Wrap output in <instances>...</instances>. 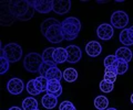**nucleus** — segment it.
<instances>
[{"mask_svg":"<svg viewBox=\"0 0 133 110\" xmlns=\"http://www.w3.org/2000/svg\"><path fill=\"white\" fill-rule=\"evenodd\" d=\"M129 24V15L124 11H115L111 15V26L116 29H123Z\"/></svg>","mask_w":133,"mask_h":110,"instance_id":"6","label":"nucleus"},{"mask_svg":"<svg viewBox=\"0 0 133 110\" xmlns=\"http://www.w3.org/2000/svg\"><path fill=\"white\" fill-rule=\"evenodd\" d=\"M116 76H118V73L114 68L112 67H108L105 68V72H104V80L107 81H110V83H114L116 80Z\"/></svg>","mask_w":133,"mask_h":110,"instance_id":"24","label":"nucleus"},{"mask_svg":"<svg viewBox=\"0 0 133 110\" xmlns=\"http://www.w3.org/2000/svg\"><path fill=\"white\" fill-rule=\"evenodd\" d=\"M45 39L51 43H60L64 40L63 33H62V28H61V22L53 24L52 27H50L45 32Z\"/></svg>","mask_w":133,"mask_h":110,"instance_id":"5","label":"nucleus"},{"mask_svg":"<svg viewBox=\"0 0 133 110\" xmlns=\"http://www.w3.org/2000/svg\"><path fill=\"white\" fill-rule=\"evenodd\" d=\"M57 66V63H47V62H43L42 65H41L40 67V71H39V74L40 76H43L45 77V75H47L48 71L50 70L51 67H56Z\"/></svg>","mask_w":133,"mask_h":110,"instance_id":"28","label":"nucleus"},{"mask_svg":"<svg viewBox=\"0 0 133 110\" xmlns=\"http://www.w3.org/2000/svg\"><path fill=\"white\" fill-rule=\"evenodd\" d=\"M55 47H48L45 48L42 53V60L43 62L47 63H56L55 60H53V53H55Z\"/></svg>","mask_w":133,"mask_h":110,"instance_id":"25","label":"nucleus"},{"mask_svg":"<svg viewBox=\"0 0 133 110\" xmlns=\"http://www.w3.org/2000/svg\"><path fill=\"white\" fill-rule=\"evenodd\" d=\"M59 110H77V108L74 107V105L71 103V101H62L59 106Z\"/></svg>","mask_w":133,"mask_h":110,"instance_id":"31","label":"nucleus"},{"mask_svg":"<svg viewBox=\"0 0 133 110\" xmlns=\"http://www.w3.org/2000/svg\"><path fill=\"white\" fill-rule=\"evenodd\" d=\"M109 106V100L105 96H98L94 99V107L98 110H107Z\"/></svg>","mask_w":133,"mask_h":110,"instance_id":"23","label":"nucleus"},{"mask_svg":"<svg viewBox=\"0 0 133 110\" xmlns=\"http://www.w3.org/2000/svg\"><path fill=\"white\" fill-rule=\"evenodd\" d=\"M61 28L64 40L72 41L79 35V32L81 30V22L76 17H69L61 22Z\"/></svg>","mask_w":133,"mask_h":110,"instance_id":"2","label":"nucleus"},{"mask_svg":"<svg viewBox=\"0 0 133 110\" xmlns=\"http://www.w3.org/2000/svg\"><path fill=\"white\" fill-rule=\"evenodd\" d=\"M24 85L20 78H11L7 84V89L11 95H20L23 91Z\"/></svg>","mask_w":133,"mask_h":110,"instance_id":"8","label":"nucleus"},{"mask_svg":"<svg viewBox=\"0 0 133 110\" xmlns=\"http://www.w3.org/2000/svg\"><path fill=\"white\" fill-rule=\"evenodd\" d=\"M130 99H131V103L133 104V94H132V95H131V98H130Z\"/></svg>","mask_w":133,"mask_h":110,"instance_id":"34","label":"nucleus"},{"mask_svg":"<svg viewBox=\"0 0 133 110\" xmlns=\"http://www.w3.org/2000/svg\"><path fill=\"white\" fill-rule=\"evenodd\" d=\"M22 47L17 43H9L1 48V55L9 61L10 63L18 62L22 57Z\"/></svg>","mask_w":133,"mask_h":110,"instance_id":"3","label":"nucleus"},{"mask_svg":"<svg viewBox=\"0 0 133 110\" xmlns=\"http://www.w3.org/2000/svg\"><path fill=\"white\" fill-rule=\"evenodd\" d=\"M27 91L29 95H32V96H36V95H39V91L37 90L36 88V85H35V79H31L28 81L27 84Z\"/></svg>","mask_w":133,"mask_h":110,"instance_id":"29","label":"nucleus"},{"mask_svg":"<svg viewBox=\"0 0 133 110\" xmlns=\"http://www.w3.org/2000/svg\"><path fill=\"white\" fill-rule=\"evenodd\" d=\"M48 83L49 80L45 78L43 76H39L35 78V85H36V88L39 92H43V91H47V88H48Z\"/></svg>","mask_w":133,"mask_h":110,"instance_id":"21","label":"nucleus"},{"mask_svg":"<svg viewBox=\"0 0 133 110\" xmlns=\"http://www.w3.org/2000/svg\"><path fill=\"white\" fill-rule=\"evenodd\" d=\"M22 109L23 110H37L38 109V101L33 97H27L22 101Z\"/></svg>","mask_w":133,"mask_h":110,"instance_id":"22","label":"nucleus"},{"mask_svg":"<svg viewBox=\"0 0 133 110\" xmlns=\"http://www.w3.org/2000/svg\"><path fill=\"white\" fill-rule=\"evenodd\" d=\"M115 56L118 60H122L124 62H130L131 58H132V52L129 47H120L116 50L115 52Z\"/></svg>","mask_w":133,"mask_h":110,"instance_id":"17","label":"nucleus"},{"mask_svg":"<svg viewBox=\"0 0 133 110\" xmlns=\"http://www.w3.org/2000/svg\"><path fill=\"white\" fill-rule=\"evenodd\" d=\"M107 110H118V109H115V108H108Z\"/></svg>","mask_w":133,"mask_h":110,"instance_id":"35","label":"nucleus"},{"mask_svg":"<svg viewBox=\"0 0 133 110\" xmlns=\"http://www.w3.org/2000/svg\"><path fill=\"white\" fill-rule=\"evenodd\" d=\"M9 61H8L5 56L1 55L0 57V74H5V73L9 70Z\"/></svg>","mask_w":133,"mask_h":110,"instance_id":"30","label":"nucleus"},{"mask_svg":"<svg viewBox=\"0 0 133 110\" xmlns=\"http://www.w3.org/2000/svg\"><path fill=\"white\" fill-rule=\"evenodd\" d=\"M43 63L42 55L38 53H29L23 60V67L30 73H39L40 67Z\"/></svg>","mask_w":133,"mask_h":110,"instance_id":"4","label":"nucleus"},{"mask_svg":"<svg viewBox=\"0 0 133 110\" xmlns=\"http://www.w3.org/2000/svg\"><path fill=\"white\" fill-rule=\"evenodd\" d=\"M32 5L36 11L40 13H49L50 11L53 10V1H50V0H33Z\"/></svg>","mask_w":133,"mask_h":110,"instance_id":"9","label":"nucleus"},{"mask_svg":"<svg viewBox=\"0 0 133 110\" xmlns=\"http://www.w3.org/2000/svg\"><path fill=\"white\" fill-rule=\"evenodd\" d=\"M57 23H59V21H58V20H56L55 18H49V19H47V20H44V21L41 23V27H40L41 33L44 35L45 32H47V30L49 29V28L52 27L53 24H57Z\"/></svg>","mask_w":133,"mask_h":110,"instance_id":"26","label":"nucleus"},{"mask_svg":"<svg viewBox=\"0 0 133 110\" xmlns=\"http://www.w3.org/2000/svg\"><path fill=\"white\" fill-rule=\"evenodd\" d=\"M37 110H40V109H37Z\"/></svg>","mask_w":133,"mask_h":110,"instance_id":"37","label":"nucleus"},{"mask_svg":"<svg viewBox=\"0 0 133 110\" xmlns=\"http://www.w3.org/2000/svg\"><path fill=\"white\" fill-rule=\"evenodd\" d=\"M71 1L70 0H56L53 1V11L57 14H65L70 11Z\"/></svg>","mask_w":133,"mask_h":110,"instance_id":"10","label":"nucleus"},{"mask_svg":"<svg viewBox=\"0 0 133 110\" xmlns=\"http://www.w3.org/2000/svg\"><path fill=\"white\" fill-rule=\"evenodd\" d=\"M9 110H22V109L19 108V107H16V106H15V107H11Z\"/></svg>","mask_w":133,"mask_h":110,"instance_id":"33","label":"nucleus"},{"mask_svg":"<svg viewBox=\"0 0 133 110\" xmlns=\"http://www.w3.org/2000/svg\"><path fill=\"white\" fill-rule=\"evenodd\" d=\"M78 78V72L73 67H66L63 72V79L68 83H73Z\"/></svg>","mask_w":133,"mask_h":110,"instance_id":"19","label":"nucleus"},{"mask_svg":"<svg viewBox=\"0 0 133 110\" xmlns=\"http://www.w3.org/2000/svg\"><path fill=\"white\" fill-rule=\"evenodd\" d=\"M119 39H120V42L123 45H125V46L133 45V30L131 28L122 30V32L120 33Z\"/></svg>","mask_w":133,"mask_h":110,"instance_id":"13","label":"nucleus"},{"mask_svg":"<svg viewBox=\"0 0 133 110\" xmlns=\"http://www.w3.org/2000/svg\"><path fill=\"white\" fill-rule=\"evenodd\" d=\"M53 60L57 64H62L68 61V53L64 47H57L53 53Z\"/></svg>","mask_w":133,"mask_h":110,"instance_id":"15","label":"nucleus"},{"mask_svg":"<svg viewBox=\"0 0 133 110\" xmlns=\"http://www.w3.org/2000/svg\"><path fill=\"white\" fill-rule=\"evenodd\" d=\"M113 34H114V30H113V27H112L111 24L102 23V24H100V26L98 27V29H97L98 38L103 40V41L111 40Z\"/></svg>","mask_w":133,"mask_h":110,"instance_id":"7","label":"nucleus"},{"mask_svg":"<svg viewBox=\"0 0 133 110\" xmlns=\"http://www.w3.org/2000/svg\"><path fill=\"white\" fill-rule=\"evenodd\" d=\"M45 78L48 80H61L63 78V73L60 71V68L56 67H51L50 70L48 71L47 75H45Z\"/></svg>","mask_w":133,"mask_h":110,"instance_id":"18","label":"nucleus"},{"mask_svg":"<svg viewBox=\"0 0 133 110\" xmlns=\"http://www.w3.org/2000/svg\"><path fill=\"white\" fill-rule=\"evenodd\" d=\"M85 52L89 56H91V57H97V56H99L101 54L102 45L99 42H97V41H91V42H89L87 44Z\"/></svg>","mask_w":133,"mask_h":110,"instance_id":"12","label":"nucleus"},{"mask_svg":"<svg viewBox=\"0 0 133 110\" xmlns=\"http://www.w3.org/2000/svg\"><path fill=\"white\" fill-rule=\"evenodd\" d=\"M41 104H42V106L45 109H53V108H56L58 105V98L53 95L47 94V95H44L42 97Z\"/></svg>","mask_w":133,"mask_h":110,"instance_id":"16","label":"nucleus"},{"mask_svg":"<svg viewBox=\"0 0 133 110\" xmlns=\"http://www.w3.org/2000/svg\"><path fill=\"white\" fill-rule=\"evenodd\" d=\"M116 60H118V58H116L115 55H108L107 57L104 58V67H105V68L111 67L112 65L115 63Z\"/></svg>","mask_w":133,"mask_h":110,"instance_id":"32","label":"nucleus"},{"mask_svg":"<svg viewBox=\"0 0 133 110\" xmlns=\"http://www.w3.org/2000/svg\"><path fill=\"white\" fill-rule=\"evenodd\" d=\"M113 83H110V81H107L103 79L101 83H100V89H101L102 92H105V94H109L113 90Z\"/></svg>","mask_w":133,"mask_h":110,"instance_id":"27","label":"nucleus"},{"mask_svg":"<svg viewBox=\"0 0 133 110\" xmlns=\"http://www.w3.org/2000/svg\"><path fill=\"white\" fill-rule=\"evenodd\" d=\"M5 3L15 19L27 21V20L31 19L35 14L36 9L32 5V1L22 0V1H9Z\"/></svg>","mask_w":133,"mask_h":110,"instance_id":"1","label":"nucleus"},{"mask_svg":"<svg viewBox=\"0 0 133 110\" xmlns=\"http://www.w3.org/2000/svg\"><path fill=\"white\" fill-rule=\"evenodd\" d=\"M47 94L53 95L55 97H59L62 94V86L59 80H49L48 83V88H47Z\"/></svg>","mask_w":133,"mask_h":110,"instance_id":"14","label":"nucleus"},{"mask_svg":"<svg viewBox=\"0 0 133 110\" xmlns=\"http://www.w3.org/2000/svg\"><path fill=\"white\" fill-rule=\"evenodd\" d=\"M131 29H132V30H133V26H132V27H131Z\"/></svg>","mask_w":133,"mask_h":110,"instance_id":"36","label":"nucleus"},{"mask_svg":"<svg viewBox=\"0 0 133 110\" xmlns=\"http://www.w3.org/2000/svg\"><path fill=\"white\" fill-rule=\"evenodd\" d=\"M112 68H114V70L116 71V73H118V75H123L125 74L128 68H129V64L128 62H124V61L122 60H116L115 63L111 66Z\"/></svg>","mask_w":133,"mask_h":110,"instance_id":"20","label":"nucleus"},{"mask_svg":"<svg viewBox=\"0 0 133 110\" xmlns=\"http://www.w3.org/2000/svg\"><path fill=\"white\" fill-rule=\"evenodd\" d=\"M66 53H68V61L69 63H77L82 57V52L80 47L77 45H69L66 46Z\"/></svg>","mask_w":133,"mask_h":110,"instance_id":"11","label":"nucleus"}]
</instances>
